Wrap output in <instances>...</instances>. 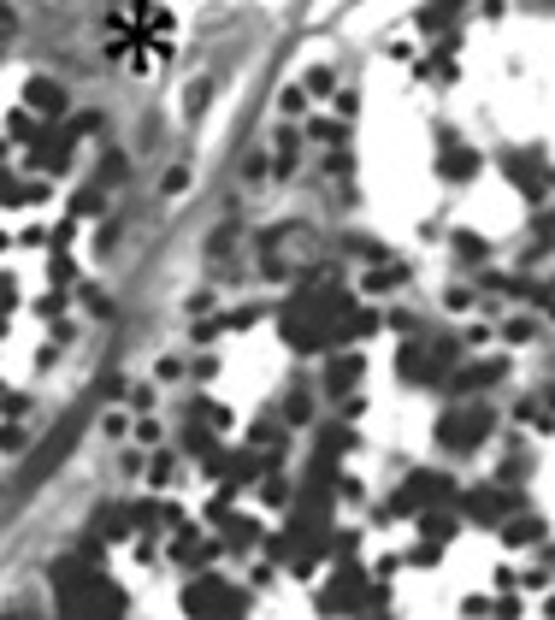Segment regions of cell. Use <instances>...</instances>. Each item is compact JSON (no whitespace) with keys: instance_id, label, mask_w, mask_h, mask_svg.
I'll list each match as a JSON object with an SVG mask.
<instances>
[{"instance_id":"277c9868","label":"cell","mask_w":555,"mask_h":620,"mask_svg":"<svg viewBox=\"0 0 555 620\" xmlns=\"http://www.w3.org/2000/svg\"><path fill=\"white\" fill-rule=\"evenodd\" d=\"M12 30H18V18H12V6H6V0H0V42H6V36H12Z\"/></svg>"},{"instance_id":"7a4b0ae2","label":"cell","mask_w":555,"mask_h":620,"mask_svg":"<svg viewBox=\"0 0 555 620\" xmlns=\"http://www.w3.org/2000/svg\"><path fill=\"white\" fill-rule=\"evenodd\" d=\"M437 166H443V178H467V172L479 166V154H473V148H449Z\"/></svg>"},{"instance_id":"6da1fadb","label":"cell","mask_w":555,"mask_h":620,"mask_svg":"<svg viewBox=\"0 0 555 620\" xmlns=\"http://www.w3.org/2000/svg\"><path fill=\"white\" fill-rule=\"evenodd\" d=\"M485 432H491V414H485V408H461V414L443 420V443H449V449H473Z\"/></svg>"},{"instance_id":"3957f363","label":"cell","mask_w":555,"mask_h":620,"mask_svg":"<svg viewBox=\"0 0 555 620\" xmlns=\"http://www.w3.org/2000/svg\"><path fill=\"white\" fill-rule=\"evenodd\" d=\"M508 544H538V520H508Z\"/></svg>"}]
</instances>
